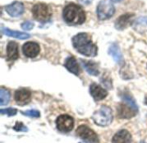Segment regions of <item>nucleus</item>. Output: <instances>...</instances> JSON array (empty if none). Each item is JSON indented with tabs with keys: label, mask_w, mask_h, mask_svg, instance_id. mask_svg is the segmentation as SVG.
Listing matches in <instances>:
<instances>
[{
	"label": "nucleus",
	"mask_w": 147,
	"mask_h": 143,
	"mask_svg": "<svg viewBox=\"0 0 147 143\" xmlns=\"http://www.w3.org/2000/svg\"><path fill=\"white\" fill-rule=\"evenodd\" d=\"M75 49L88 57H94L97 54V47L92 42L90 36L86 33H79L72 38Z\"/></svg>",
	"instance_id": "1"
},
{
	"label": "nucleus",
	"mask_w": 147,
	"mask_h": 143,
	"mask_svg": "<svg viewBox=\"0 0 147 143\" xmlns=\"http://www.w3.org/2000/svg\"><path fill=\"white\" fill-rule=\"evenodd\" d=\"M63 17L67 23L78 25L84 22L86 16L82 7L75 3H69L63 10Z\"/></svg>",
	"instance_id": "2"
},
{
	"label": "nucleus",
	"mask_w": 147,
	"mask_h": 143,
	"mask_svg": "<svg viewBox=\"0 0 147 143\" xmlns=\"http://www.w3.org/2000/svg\"><path fill=\"white\" fill-rule=\"evenodd\" d=\"M92 119L96 123V124L101 127L109 126L113 121L112 110L108 106H102L99 110L94 113V115L92 116Z\"/></svg>",
	"instance_id": "3"
},
{
	"label": "nucleus",
	"mask_w": 147,
	"mask_h": 143,
	"mask_svg": "<svg viewBox=\"0 0 147 143\" xmlns=\"http://www.w3.org/2000/svg\"><path fill=\"white\" fill-rule=\"evenodd\" d=\"M32 13L34 19L39 22H47L50 19L52 16V10L50 7L42 3H36L32 8Z\"/></svg>",
	"instance_id": "4"
},
{
	"label": "nucleus",
	"mask_w": 147,
	"mask_h": 143,
	"mask_svg": "<svg viewBox=\"0 0 147 143\" xmlns=\"http://www.w3.org/2000/svg\"><path fill=\"white\" fill-rule=\"evenodd\" d=\"M115 8L109 0H101L97 5L96 13L99 20H107L114 16Z\"/></svg>",
	"instance_id": "5"
},
{
	"label": "nucleus",
	"mask_w": 147,
	"mask_h": 143,
	"mask_svg": "<svg viewBox=\"0 0 147 143\" xmlns=\"http://www.w3.org/2000/svg\"><path fill=\"white\" fill-rule=\"evenodd\" d=\"M77 135L83 140H84L85 142L88 143H98V136L94 132V130H92L91 129H90L88 126L86 125H81L77 129Z\"/></svg>",
	"instance_id": "6"
},
{
	"label": "nucleus",
	"mask_w": 147,
	"mask_h": 143,
	"mask_svg": "<svg viewBox=\"0 0 147 143\" xmlns=\"http://www.w3.org/2000/svg\"><path fill=\"white\" fill-rule=\"evenodd\" d=\"M56 126L59 131L70 132L74 128V119L68 115H61L56 120Z\"/></svg>",
	"instance_id": "7"
},
{
	"label": "nucleus",
	"mask_w": 147,
	"mask_h": 143,
	"mask_svg": "<svg viewBox=\"0 0 147 143\" xmlns=\"http://www.w3.org/2000/svg\"><path fill=\"white\" fill-rule=\"evenodd\" d=\"M138 111L126 103H121L117 107V114L120 118L129 119L136 116Z\"/></svg>",
	"instance_id": "8"
},
{
	"label": "nucleus",
	"mask_w": 147,
	"mask_h": 143,
	"mask_svg": "<svg viewBox=\"0 0 147 143\" xmlns=\"http://www.w3.org/2000/svg\"><path fill=\"white\" fill-rule=\"evenodd\" d=\"M5 11L12 17H17L24 12V5L22 3L16 1L5 6Z\"/></svg>",
	"instance_id": "9"
},
{
	"label": "nucleus",
	"mask_w": 147,
	"mask_h": 143,
	"mask_svg": "<svg viewBox=\"0 0 147 143\" xmlns=\"http://www.w3.org/2000/svg\"><path fill=\"white\" fill-rule=\"evenodd\" d=\"M40 51V46L36 42L28 41L26 42L22 47V52L24 55L28 58H34L39 54Z\"/></svg>",
	"instance_id": "10"
},
{
	"label": "nucleus",
	"mask_w": 147,
	"mask_h": 143,
	"mask_svg": "<svg viewBox=\"0 0 147 143\" xmlns=\"http://www.w3.org/2000/svg\"><path fill=\"white\" fill-rule=\"evenodd\" d=\"M14 98L19 105H24L31 99V92L26 89H19L16 91Z\"/></svg>",
	"instance_id": "11"
},
{
	"label": "nucleus",
	"mask_w": 147,
	"mask_h": 143,
	"mask_svg": "<svg viewBox=\"0 0 147 143\" xmlns=\"http://www.w3.org/2000/svg\"><path fill=\"white\" fill-rule=\"evenodd\" d=\"M90 92L92 98L96 101L102 100L108 96V91L105 89H103L102 86H100L99 85H96V84H92L90 85Z\"/></svg>",
	"instance_id": "12"
},
{
	"label": "nucleus",
	"mask_w": 147,
	"mask_h": 143,
	"mask_svg": "<svg viewBox=\"0 0 147 143\" xmlns=\"http://www.w3.org/2000/svg\"><path fill=\"white\" fill-rule=\"evenodd\" d=\"M112 143H132V136L127 129H121L114 136Z\"/></svg>",
	"instance_id": "13"
},
{
	"label": "nucleus",
	"mask_w": 147,
	"mask_h": 143,
	"mask_svg": "<svg viewBox=\"0 0 147 143\" xmlns=\"http://www.w3.org/2000/svg\"><path fill=\"white\" fill-rule=\"evenodd\" d=\"M1 30H2V33L3 34H4L7 36H9V37L20 39V40H27V39L30 38V35L29 34L19 32V31H16V30H11L9 28H4L3 26H2Z\"/></svg>",
	"instance_id": "14"
},
{
	"label": "nucleus",
	"mask_w": 147,
	"mask_h": 143,
	"mask_svg": "<svg viewBox=\"0 0 147 143\" xmlns=\"http://www.w3.org/2000/svg\"><path fill=\"white\" fill-rule=\"evenodd\" d=\"M133 17H134V14H130V13H127L125 15L121 16L115 22V28L119 30H122L126 28L130 24Z\"/></svg>",
	"instance_id": "15"
},
{
	"label": "nucleus",
	"mask_w": 147,
	"mask_h": 143,
	"mask_svg": "<svg viewBox=\"0 0 147 143\" xmlns=\"http://www.w3.org/2000/svg\"><path fill=\"white\" fill-rule=\"evenodd\" d=\"M7 60H16L19 57L18 46L15 41H9L7 45Z\"/></svg>",
	"instance_id": "16"
},
{
	"label": "nucleus",
	"mask_w": 147,
	"mask_h": 143,
	"mask_svg": "<svg viewBox=\"0 0 147 143\" xmlns=\"http://www.w3.org/2000/svg\"><path fill=\"white\" fill-rule=\"evenodd\" d=\"M65 66L66 67V69L71 72V73L75 74V75H78L79 73V66H78V64L76 60V59L72 56L71 57H68L65 60Z\"/></svg>",
	"instance_id": "17"
},
{
	"label": "nucleus",
	"mask_w": 147,
	"mask_h": 143,
	"mask_svg": "<svg viewBox=\"0 0 147 143\" xmlns=\"http://www.w3.org/2000/svg\"><path fill=\"white\" fill-rule=\"evenodd\" d=\"M81 62H82L84 68L86 70V72L89 74H90L92 76H97L99 74V70L95 62L90 61V60H81Z\"/></svg>",
	"instance_id": "18"
},
{
	"label": "nucleus",
	"mask_w": 147,
	"mask_h": 143,
	"mask_svg": "<svg viewBox=\"0 0 147 143\" xmlns=\"http://www.w3.org/2000/svg\"><path fill=\"white\" fill-rule=\"evenodd\" d=\"M109 54L113 57V59L115 60V62L121 64L122 61H123V57H122V54H121V52L119 48V47L116 45V44H112L109 48Z\"/></svg>",
	"instance_id": "19"
},
{
	"label": "nucleus",
	"mask_w": 147,
	"mask_h": 143,
	"mask_svg": "<svg viewBox=\"0 0 147 143\" xmlns=\"http://www.w3.org/2000/svg\"><path fill=\"white\" fill-rule=\"evenodd\" d=\"M134 28L136 31L143 33L147 30V16H140L135 20L134 23Z\"/></svg>",
	"instance_id": "20"
},
{
	"label": "nucleus",
	"mask_w": 147,
	"mask_h": 143,
	"mask_svg": "<svg viewBox=\"0 0 147 143\" xmlns=\"http://www.w3.org/2000/svg\"><path fill=\"white\" fill-rule=\"evenodd\" d=\"M9 99H10V94L9 91L5 90L4 88H1L0 89V105L3 106L7 104L9 102Z\"/></svg>",
	"instance_id": "21"
},
{
	"label": "nucleus",
	"mask_w": 147,
	"mask_h": 143,
	"mask_svg": "<svg viewBox=\"0 0 147 143\" xmlns=\"http://www.w3.org/2000/svg\"><path fill=\"white\" fill-rule=\"evenodd\" d=\"M122 99L124 100V102L126 104H127L128 105H130L132 108H134L136 111H138V106L136 104V102L135 100L134 99V98L130 95H127V94H124L123 96H121Z\"/></svg>",
	"instance_id": "22"
},
{
	"label": "nucleus",
	"mask_w": 147,
	"mask_h": 143,
	"mask_svg": "<svg viewBox=\"0 0 147 143\" xmlns=\"http://www.w3.org/2000/svg\"><path fill=\"white\" fill-rule=\"evenodd\" d=\"M0 113L2 115H7L8 117H12V116H15L17 113V110L16 109H13V108L1 109L0 110Z\"/></svg>",
	"instance_id": "23"
},
{
	"label": "nucleus",
	"mask_w": 147,
	"mask_h": 143,
	"mask_svg": "<svg viewBox=\"0 0 147 143\" xmlns=\"http://www.w3.org/2000/svg\"><path fill=\"white\" fill-rule=\"evenodd\" d=\"M22 114L26 117H40V114L38 110H29L27 111H22Z\"/></svg>",
	"instance_id": "24"
},
{
	"label": "nucleus",
	"mask_w": 147,
	"mask_h": 143,
	"mask_svg": "<svg viewBox=\"0 0 147 143\" xmlns=\"http://www.w3.org/2000/svg\"><path fill=\"white\" fill-rule=\"evenodd\" d=\"M13 129H14V130H16V131H23V132L28 131L27 127H25V126L23 125L22 123H19V122H17V123H16V125L13 127Z\"/></svg>",
	"instance_id": "25"
},
{
	"label": "nucleus",
	"mask_w": 147,
	"mask_h": 143,
	"mask_svg": "<svg viewBox=\"0 0 147 143\" xmlns=\"http://www.w3.org/2000/svg\"><path fill=\"white\" fill-rule=\"evenodd\" d=\"M34 27V22H30V21H26L22 23V28L28 31V30H31Z\"/></svg>",
	"instance_id": "26"
},
{
	"label": "nucleus",
	"mask_w": 147,
	"mask_h": 143,
	"mask_svg": "<svg viewBox=\"0 0 147 143\" xmlns=\"http://www.w3.org/2000/svg\"><path fill=\"white\" fill-rule=\"evenodd\" d=\"M82 3H84V4H90V3H92V1L93 0H79Z\"/></svg>",
	"instance_id": "27"
},
{
	"label": "nucleus",
	"mask_w": 147,
	"mask_h": 143,
	"mask_svg": "<svg viewBox=\"0 0 147 143\" xmlns=\"http://www.w3.org/2000/svg\"><path fill=\"white\" fill-rule=\"evenodd\" d=\"M112 2H115V3H119V2H121V0H111Z\"/></svg>",
	"instance_id": "28"
},
{
	"label": "nucleus",
	"mask_w": 147,
	"mask_h": 143,
	"mask_svg": "<svg viewBox=\"0 0 147 143\" xmlns=\"http://www.w3.org/2000/svg\"><path fill=\"white\" fill-rule=\"evenodd\" d=\"M145 104H147V97L146 98V99H145Z\"/></svg>",
	"instance_id": "29"
},
{
	"label": "nucleus",
	"mask_w": 147,
	"mask_h": 143,
	"mask_svg": "<svg viewBox=\"0 0 147 143\" xmlns=\"http://www.w3.org/2000/svg\"><path fill=\"white\" fill-rule=\"evenodd\" d=\"M141 143H144V142H141Z\"/></svg>",
	"instance_id": "30"
}]
</instances>
